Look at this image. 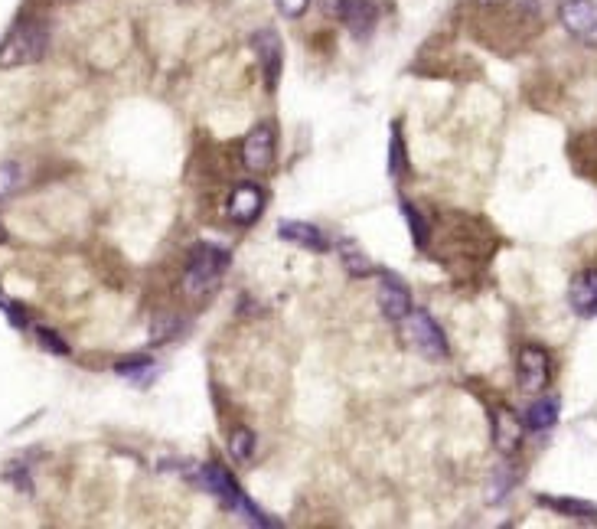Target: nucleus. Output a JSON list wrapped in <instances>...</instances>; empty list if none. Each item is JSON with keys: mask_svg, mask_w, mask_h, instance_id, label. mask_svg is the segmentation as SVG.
Wrapping results in <instances>:
<instances>
[{"mask_svg": "<svg viewBox=\"0 0 597 529\" xmlns=\"http://www.w3.org/2000/svg\"><path fill=\"white\" fill-rule=\"evenodd\" d=\"M232 265V255L229 249H222L216 242H196L190 249V258H186V268H183V291L186 298H209L216 288L222 275L229 272Z\"/></svg>", "mask_w": 597, "mask_h": 529, "instance_id": "obj_1", "label": "nucleus"}, {"mask_svg": "<svg viewBox=\"0 0 597 529\" xmlns=\"http://www.w3.org/2000/svg\"><path fill=\"white\" fill-rule=\"evenodd\" d=\"M49 49V23L43 17H20L0 40V69L40 63Z\"/></svg>", "mask_w": 597, "mask_h": 529, "instance_id": "obj_2", "label": "nucleus"}, {"mask_svg": "<svg viewBox=\"0 0 597 529\" xmlns=\"http://www.w3.org/2000/svg\"><path fill=\"white\" fill-rule=\"evenodd\" d=\"M193 481L203 487L206 494H213L226 510L239 513L242 520L255 523V526H278V520H268V516L245 497V490L239 487V481H235V477L222 464H199L193 471Z\"/></svg>", "mask_w": 597, "mask_h": 529, "instance_id": "obj_3", "label": "nucleus"}, {"mask_svg": "<svg viewBox=\"0 0 597 529\" xmlns=\"http://www.w3.org/2000/svg\"><path fill=\"white\" fill-rule=\"evenodd\" d=\"M398 324H402V340L418 356H425V360H434V363H444L447 356H451V347H447L441 324L434 321L425 307H412Z\"/></svg>", "mask_w": 597, "mask_h": 529, "instance_id": "obj_4", "label": "nucleus"}, {"mask_svg": "<svg viewBox=\"0 0 597 529\" xmlns=\"http://www.w3.org/2000/svg\"><path fill=\"white\" fill-rule=\"evenodd\" d=\"M278 157V128L271 121H261L242 138V164L248 174H268Z\"/></svg>", "mask_w": 597, "mask_h": 529, "instance_id": "obj_5", "label": "nucleus"}, {"mask_svg": "<svg viewBox=\"0 0 597 529\" xmlns=\"http://www.w3.org/2000/svg\"><path fill=\"white\" fill-rule=\"evenodd\" d=\"M320 4H323V14L340 20L356 40H366L379 23V7L372 4V0H320Z\"/></svg>", "mask_w": 597, "mask_h": 529, "instance_id": "obj_6", "label": "nucleus"}, {"mask_svg": "<svg viewBox=\"0 0 597 529\" xmlns=\"http://www.w3.org/2000/svg\"><path fill=\"white\" fill-rule=\"evenodd\" d=\"M552 379V356L539 343H526V347L519 350L516 356V383L522 392H532V396H539V392L549 386Z\"/></svg>", "mask_w": 597, "mask_h": 529, "instance_id": "obj_7", "label": "nucleus"}, {"mask_svg": "<svg viewBox=\"0 0 597 529\" xmlns=\"http://www.w3.org/2000/svg\"><path fill=\"white\" fill-rule=\"evenodd\" d=\"M558 20L578 43L597 49V0H562Z\"/></svg>", "mask_w": 597, "mask_h": 529, "instance_id": "obj_8", "label": "nucleus"}, {"mask_svg": "<svg viewBox=\"0 0 597 529\" xmlns=\"http://www.w3.org/2000/svg\"><path fill=\"white\" fill-rule=\"evenodd\" d=\"M261 213H265V190L258 187V183L245 180V183H235L232 193H229V203H226V216L229 223L235 226H255Z\"/></svg>", "mask_w": 597, "mask_h": 529, "instance_id": "obj_9", "label": "nucleus"}, {"mask_svg": "<svg viewBox=\"0 0 597 529\" xmlns=\"http://www.w3.org/2000/svg\"><path fill=\"white\" fill-rule=\"evenodd\" d=\"M376 294H379V307L385 314V321H402V317L412 311V291L405 288V281L392 275V272H379L376 275Z\"/></svg>", "mask_w": 597, "mask_h": 529, "instance_id": "obj_10", "label": "nucleus"}, {"mask_svg": "<svg viewBox=\"0 0 597 529\" xmlns=\"http://www.w3.org/2000/svg\"><path fill=\"white\" fill-rule=\"evenodd\" d=\"M252 49L261 63V72H265V89L275 92L281 82V66H284V46L281 36L275 30H258L252 36Z\"/></svg>", "mask_w": 597, "mask_h": 529, "instance_id": "obj_11", "label": "nucleus"}, {"mask_svg": "<svg viewBox=\"0 0 597 529\" xmlns=\"http://www.w3.org/2000/svg\"><path fill=\"white\" fill-rule=\"evenodd\" d=\"M522 418L509 409V405H500V409H493V445L500 454H516L522 445Z\"/></svg>", "mask_w": 597, "mask_h": 529, "instance_id": "obj_12", "label": "nucleus"}, {"mask_svg": "<svg viewBox=\"0 0 597 529\" xmlns=\"http://www.w3.org/2000/svg\"><path fill=\"white\" fill-rule=\"evenodd\" d=\"M568 304L578 317H597V268H584L571 278Z\"/></svg>", "mask_w": 597, "mask_h": 529, "instance_id": "obj_13", "label": "nucleus"}, {"mask_svg": "<svg viewBox=\"0 0 597 529\" xmlns=\"http://www.w3.org/2000/svg\"><path fill=\"white\" fill-rule=\"evenodd\" d=\"M278 236L284 242L301 245V249H307V252H327L330 249V239L323 236V232L314 223H297V219H284V223L278 226Z\"/></svg>", "mask_w": 597, "mask_h": 529, "instance_id": "obj_14", "label": "nucleus"}, {"mask_svg": "<svg viewBox=\"0 0 597 529\" xmlns=\"http://www.w3.org/2000/svg\"><path fill=\"white\" fill-rule=\"evenodd\" d=\"M558 412H562V402L555 396H542L526 409L522 425H526L529 432H549V428H555V422H558Z\"/></svg>", "mask_w": 597, "mask_h": 529, "instance_id": "obj_15", "label": "nucleus"}, {"mask_svg": "<svg viewBox=\"0 0 597 529\" xmlns=\"http://www.w3.org/2000/svg\"><path fill=\"white\" fill-rule=\"evenodd\" d=\"M542 507H549L555 513H562L568 516V520H575V523H591L597 526V507L588 500H571V497H539Z\"/></svg>", "mask_w": 597, "mask_h": 529, "instance_id": "obj_16", "label": "nucleus"}, {"mask_svg": "<svg viewBox=\"0 0 597 529\" xmlns=\"http://www.w3.org/2000/svg\"><path fill=\"white\" fill-rule=\"evenodd\" d=\"M115 373L121 379H128V383H134V386H151L157 379V373H160V366L151 360V356H128V360H121L115 366Z\"/></svg>", "mask_w": 597, "mask_h": 529, "instance_id": "obj_17", "label": "nucleus"}, {"mask_svg": "<svg viewBox=\"0 0 597 529\" xmlns=\"http://www.w3.org/2000/svg\"><path fill=\"white\" fill-rule=\"evenodd\" d=\"M340 262H343V268H346V272H350L353 278H369V275H376V268H372L369 258H366L363 252H359L353 242H346V239L340 242Z\"/></svg>", "mask_w": 597, "mask_h": 529, "instance_id": "obj_18", "label": "nucleus"}, {"mask_svg": "<svg viewBox=\"0 0 597 529\" xmlns=\"http://www.w3.org/2000/svg\"><path fill=\"white\" fill-rule=\"evenodd\" d=\"M229 454L239 464H248L255 458V432L252 428H235L229 435Z\"/></svg>", "mask_w": 597, "mask_h": 529, "instance_id": "obj_19", "label": "nucleus"}, {"mask_svg": "<svg viewBox=\"0 0 597 529\" xmlns=\"http://www.w3.org/2000/svg\"><path fill=\"white\" fill-rule=\"evenodd\" d=\"M408 167V154H405V141H402V128L392 125V134H389V174L392 180H398L405 174Z\"/></svg>", "mask_w": 597, "mask_h": 529, "instance_id": "obj_20", "label": "nucleus"}, {"mask_svg": "<svg viewBox=\"0 0 597 529\" xmlns=\"http://www.w3.org/2000/svg\"><path fill=\"white\" fill-rule=\"evenodd\" d=\"M402 216L408 219V229H412V242L418 245V249H425V245H428V232H431L428 223H425V216H421L408 200H402Z\"/></svg>", "mask_w": 597, "mask_h": 529, "instance_id": "obj_21", "label": "nucleus"}, {"mask_svg": "<svg viewBox=\"0 0 597 529\" xmlns=\"http://www.w3.org/2000/svg\"><path fill=\"white\" fill-rule=\"evenodd\" d=\"M36 343L46 350V353H56V356H69V343L62 340L56 330L49 327H36Z\"/></svg>", "mask_w": 597, "mask_h": 529, "instance_id": "obj_22", "label": "nucleus"}, {"mask_svg": "<svg viewBox=\"0 0 597 529\" xmlns=\"http://www.w3.org/2000/svg\"><path fill=\"white\" fill-rule=\"evenodd\" d=\"M20 183V167L17 164H0V200H7Z\"/></svg>", "mask_w": 597, "mask_h": 529, "instance_id": "obj_23", "label": "nucleus"}, {"mask_svg": "<svg viewBox=\"0 0 597 529\" xmlns=\"http://www.w3.org/2000/svg\"><path fill=\"white\" fill-rule=\"evenodd\" d=\"M278 10L288 20H297V17H304L307 14V7H310V0H275Z\"/></svg>", "mask_w": 597, "mask_h": 529, "instance_id": "obj_24", "label": "nucleus"}, {"mask_svg": "<svg viewBox=\"0 0 597 529\" xmlns=\"http://www.w3.org/2000/svg\"><path fill=\"white\" fill-rule=\"evenodd\" d=\"M477 4H483V7H500V4H506V0H477Z\"/></svg>", "mask_w": 597, "mask_h": 529, "instance_id": "obj_25", "label": "nucleus"}, {"mask_svg": "<svg viewBox=\"0 0 597 529\" xmlns=\"http://www.w3.org/2000/svg\"><path fill=\"white\" fill-rule=\"evenodd\" d=\"M0 242H7V229H4V223H0Z\"/></svg>", "mask_w": 597, "mask_h": 529, "instance_id": "obj_26", "label": "nucleus"}]
</instances>
